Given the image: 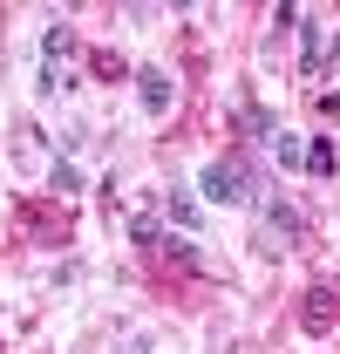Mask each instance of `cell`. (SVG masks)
Returning <instances> with one entry per match:
<instances>
[{"mask_svg":"<svg viewBox=\"0 0 340 354\" xmlns=\"http://www.w3.org/2000/svg\"><path fill=\"white\" fill-rule=\"evenodd\" d=\"M198 191L211 198V205H258V177L238 164V157H211L205 177H198Z\"/></svg>","mask_w":340,"mask_h":354,"instance_id":"obj_1","label":"cell"},{"mask_svg":"<svg viewBox=\"0 0 340 354\" xmlns=\"http://www.w3.org/2000/svg\"><path fill=\"white\" fill-rule=\"evenodd\" d=\"M299 239H306V225L286 198H258V252H293Z\"/></svg>","mask_w":340,"mask_h":354,"instance_id":"obj_2","label":"cell"},{"mask_svg":"<svg viewBox=\"0 0 340 354\" xmlns=\"http://www.w3.org/2000/svg\"><path fill=\"white\" fill-rule=\"evenodd\" d=\"M136 95H143L150 116H170V109H177V82H170L164 68H136Z\"/></svg>","mask_w":340,"mask_h":354,"instance_id":"obj_3","label":"cell"},{"mask_svg":"<svg viewBox=\"0 0 340 354\" xmlns=\"http://www.w3.org/2000/svg\"><path fill=\"white\" fill-rule=\"evenodd\" d=\"M334 313H340V293H334V286H313V293H306V307H299V327H306V334H327V327H334Z\"/></svg>","mask_w":340,"mask_h":354,"instance_id":"obj_4","label":"cell"},{"mask_svg":"<svg viewBox=\"0 0 340 354\" xmlns=\"http://www.w3.org/2000/svg\"><path fill=\"white\" fill-rule=\"evenodd\" d=\"M164 212H170V225H177L184 239H191V232L205 225V205H198V198H191L184 184H170V191H164Z\"/></svg>","mask_w":340,"mask_h":354,"instance_id":"obj_5","label":"cell"},{"mask_svg":"<svg viewBox=\"0 0 340 354\" xmlns=\"http://www.w3.org/2000/svg\"><path fill=\"white\" fill-rule=\"evenodd\" d=\"M299 41H306V55H299V75H320V62H327V28L299 21Z\"/></svg>","mask_w":340,"mask_h":354,"instance_id":"obj_6","label":"cell"},{"mask_svg":"<svg viewBox=\"0 0 340 354\" xmlns=\"http://www.w3.org/2000/svg\"><path fill=\"white\" fill-rule=\"evenodd\" d=\"M306 171H313V177H334V171H340L334 136H313V143H306Z\"/></svg>","mask_w":340,"mask_h":354,"instance_id":"obj_7","label":"cell"},{"mask_svg":"<svg viewBox=\"0 0 340 354\" xmlns=\"http://www.w3.org/2000/svg\"><path fill=\"white\" fill-rule=\"evenodd\" d=\"M48 191H55V205H62V198H75V191H82V171H75V164L62 157V164L48 171Z\"/></svg>","mask_w":340,"mask_h":354,"instance_id":"obj_8","label":"cell"},{"mask_svg":"<svg viewBox=\"0 0 340 354\" xmlns=\"http://www.w3.org/2000/svg\"><path fill=\"white\" fill-rule=\"evenodd\" d=\"M265 150H272L279 164H306V143H299V136H286V130H272V136H265Z\"/></svg>","mask_w":340,"mask_h":354,"instance_id":"obj_9","label":"cell"},{"mask_svg":"<svg viewBox=\"0 0 340 354\" xmlns=\"http://www.w3.org/2000/svg\"><path fill=\"white\" fill-rule=\"evenodd\" d=\"M62 88H75V75H68L62 62H41V82H35V95H62Z\"/></svg>","mask_w":340,"mask_h":354,"instance_id":"obj_10","label":"cell"},{"mask_svg":"<svg viewBox=\"0 0 340 354\" xmlns=\"http://www.w3.org/2000/svg\"><path fill=\"white\" fill-rule=\"evenodd\" d=\"M129 239H136V245H164V225L150 218V212H136V218H129Z\"/></svg>","mask_w":340,"mask_h":354,"instance_id":"obj_11","label":"cell"},{"mask_svg":"<svg viewBox=\"0 0 340 354\" xmlns=\"http://www.w3.org/2000/svg\"><path fill=\"white\" fill-rule=\"evenodd\" d=\"M68 48H75V28H48V35H41V55H48V62H62Z\"/></svg>","mask_w":340,"mask_h":354,"instance_id":"obj_12","label":"cell"},{"mask_svg":"<svg viewBox=\"0 0 340 354\" xmlns=\"http://www.w3.org/2000/svg\"><path fill=\"white\" fill-rule=\"evenodd\" d=\"M313 109H320L327 123H340V95H313Z\"/></svg>","mask_w":340,"mask_h":354,"instance_id":"obj_13","label":"cell"}]
</instances>
